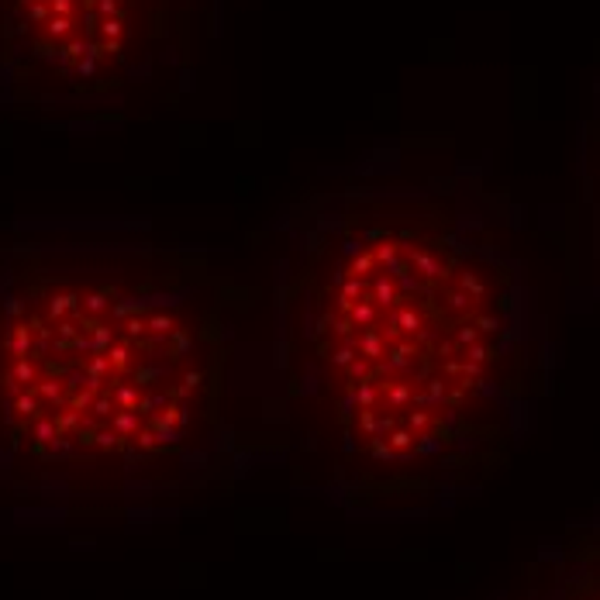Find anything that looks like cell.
<instances>
[{
  "mask_svg": "<svg viewBox=\"0 0 600 600\" xmlns=\"http://www.w3.org/2000/svg\"><path fill=\"white\" fill-rule=\"evenodd\" d=\"M594 193H597V214H600V176H597V190Z\"/></svg>",
  "mask_w": 600,
  "mask_h": 600,
  "instance_id": "5b68a950",
  "label": "cell"
},
{
  "mask_svg": "<svg viewBox=\"0 0 600 600\" xmlns=\"http://www.w3.org/2000/svg\"><path fill=\"white\" fill-rule=\"evenodd\" d=\"M228 339L210 280L142 249H18L0 266V455L145 472L210 438Z\"/></svg>",
  "mask_w": 600,
  "mask_h": 600,
  "instance_id": "7a4b0ae2",
  "label": "cell"
},
{
  "mask_svg": "<svg viewBox=\"0 0 600 600\" xmlns=\"http://www.w3.org/2000/svg\"><path fill=\"white\" fill-rule=\"evenodd\" d=\"M545 600H600V538L566 552L562 573Z\"/></svg>",
  "mask_w": 600,
  "mask_h": 600,
  "instance_id": "277c9868",
  "label": "cell"
},
{
  "mask_svg": "<svg viewBox=\"0 0 600 600\" xmlns=\"http://www.w3.org/2000/svg\"><path fill=\"white\" fill-rule=\"evenodd\" d=\"M193 0H0V90L21 104H101L183 52Z\"/></svg>",
  "mask_w": 600,
  "mask_h": 600,
  "instance_id": "3957f363",
  "label": "cell"
},
{
  "mask_svg": "<svg viewBox=\"0 0 600 600\" xmlns=\"http://www.w3.org/2000/svg\"><path fill=\"white\" fill-rule=\"evenodd\" d=\"M280 307L293 414L359 490L418 494L497 463L545 383L524 259L472 183L332 197Z\"/></svg>",
  "mask_w": 600,
  "mask_h": 600,
  "instance_id": "6da1fadb",
  "label": "cell"
}]
</instances>
